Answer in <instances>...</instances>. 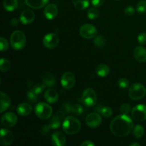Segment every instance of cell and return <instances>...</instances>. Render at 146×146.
Wrapping results in <instances>:
<instances>
[{"label": "cell", "mask_w": 146, "mask_h": 146, "mask_svg": "<svg viewBox=\"0 0 146 146\" xmlns=\"http://www.w3.org/2000/svg\"><path fill=\"white\" fill-rule=\"evenodd\" d=\"M118 86L121 89H125L129 86V81L125 77H122L118 79Z\"/></svg>", "instance_id": "cell-33"}, {"label": "cell", "mask_w": 146, "mask_h": 146, "mask_svg": "<svg viewBox=\"0 0 146 146\" xmlns=\"http://www.w3.org/2000/svg\"><path fill=\"white\" fill-rule=\"evenodd\" d=\"M145 94V87L141 83H134L129 87L128 96L133 101H138L142 99Z\"/></svg>", "instance_id": "cell-4"}, {"label": "cell", "mask_w": 146, "mask_h": 146, "mask_svg": "<svg viewBox=\"0 0 146 146\" xmlns=\"http://www.w3.org/2000/svg\"><path fill=\"white\" fill-rule=\"evenodd\" d=\"M74 7L78 10H84L89 6V0H72Z\"/></svg>", "instance_id": "cell-26"}, {"label": "cell", "mask_w": 146, "mask_h": 146, "mask_svg": "<svg viewBox=\"0 0 146 146\" xmlns=\"http://www.w3.org/2000/svg\"><path fill=\"white\" fill-rule=\"evenodd\" d=\"M131 115L137 121H144L146 120V105L139 104L133 107L131 111Z\"/></svg>", "instance_id": "cell-8"}, {"label": "cell", "mask_w": 146, "mask_h": 146, "mask_svg": "<svg viewBox=\"0 0 146 146\" xmlns=\"http://www.w3.org/2000/svg\"><path fill=\"white\" fill-rule=\"evenodd\" d=\"M138 41L141 45L146 44V32H141L138 36Z\"/></svg>", "instance_id": "cell-40"}, {"label": "cell", "mask_w": 146, "mask_h": 146, "mask_svg": "<svg viewBox=\"0 0 146 146\" xmlns=\"http://www.w3.org/2000/svg\"><path fill=\"white\" fill-rule=\"evenodd\" d=\"M51 129V126L49 125V124L48 125H43L42 128H41V130H40V132H41V133L43 135H47L48 133H49L50 132V130Z\"/></svg>", "instance_id": "cell-41"}, {"label": "cell", "mask_w": 146, "mask_h": 146, "mask_svg": "<svg viewBox=\"0 0 146 146\" xmlns=\"http://www.w3.org/2000/svg\"><path fill=\"white\" fill-rule=\"evenodd\" d=\"M34 112L36 116L41 120L48 119L51 118L53 109L50 105L44 102H40L34 108Z\"/></svg>", "instance_id": "cell-5"}, {"label": "cell", "mask_w": 146, "mask_h": 146, "mask_svg": "<svg viewBox=\"0 0 146 146\" xmlns=\"http://www.w3.org/2000/svg\"><path fill=\"white\" fill-rule=\"evenodd\" d=\"M79 34L83 38L86 39L95 38L98 34V30L96 27L91 24H83L79 29Z\"/></svg>", "instance_id": "cell-7"}, {"label": "cell", "mask_w": 146, "mask_h": 146, "mask_svg": "<svg viewBox=\"0 0 146 146\" xmlns=\"http://www.w3.org/2000/svg\"><path fill=\"white\" fill-rule=\"evenodd\" d=\"M18 118L12 112H7L1 116V125L5 128H12L17 124Z\"/></svg>", "instance_id": "cell-11"}, {"label": "cell", "mask_w": 146, "mask_h": 146, "mask_svg": "<svg viewBox=\"0 0 146 146\" xmlns=\"http://www.w3.org/2000/svg\"><path fill=\"white\" fill-rule=\"evenodd\" d=\"M62 128L65 133L72 135L79 132L81 128V124L78 118L74 116H67L63 121Z\"/></svg>", "instance_id": "cell-2"}, {"label": "cell", "mask_w": 146, "mask_h": 146, "mask_svg": "<svg viewBox=\"0 0 146 146\" xmlns=\"http://www.w3.org/2000/svg\"><path fill=\"white\" fill-rule=\"evenodd\" d=\"M45 86H46L44 85V84H37L33 87L32 90L36 93V94H37L38 95V94H41V93L44 91V89H45Z\"/></svg>", "instance_id": "cell-39"}, {"label": "cell", "mask_w": 146, "mask_h": 146, "mask_svg": "<svg viewBox=\"0 0 146 146\" xmlns=\"http://www.w3.org/2000/svg\"><path fill=\"white\" fill-rule=\"evenodd\" d=\"M71 108H72V106L71 105L70 103L64 102L61 105V111L64 112L65 114L70 113H71Z\"/></svg>", "instance_id": "cell-37"}, {"label": "cell", "mask_w": 146, "mask_h": 146, "mask_svg": "<svg viewBox=\"0 0 146 146\" xmlns=\"http://www.w3.org/2000/svg\"><path fill=\"white\" fill-rule=\"evenodd\" d=\"M81 101L86 106H94L97 102L96 93L93 88H86L83 92L82 96H81Z\"/></svg>", "instance_id": "cell-6"}, {"label": "cell", "mask_w": 146, "mask_h": 146, "mask_svg": "<svg viewBox=\"0 0 146 146\" xmlns=\"http://www.w3.org/2000/svg\"><path fill=\"white\" fill-rule=\"evenodd\" d=\"M94 44L96 47L102 48V47L105 46L106 44V40L105 39V38H104L103 36H96L94 38Z\"/></svg>", "instance_id": "cell-28"}, {"label": "cell", "mask_w": 146, "mask_h": 146, "mask_svg": "<svg viewBox=\"0 0 146 146\" xmlns=\"http://www.w3.org/2000/svg\"><path fill=\"white\" fill-rule=\"evenodd\" d=\"M133 56L138 62L144 63L146 61V48L142 46H136L133 50Z\"/></svg>", "instance_id": "cell-17"}, {"label": "cell", "mask_w": 146, "mask_h": 146, "mask_svg": "<svg viewBox=\"0 0 146 146\" xmlns=\"http://www.w3.org/2000/svg\"><path fill=\"white\" fill-rule=\"evenodd\" d=\"M102 123V117L98 113H91L86 118V123L91 128H96Z\"/></svg>", "instance_id": "cell-12"}, {"label": "cell", "mask_w": 146, "mask_h": 146, "mask_svg": "<svg viewBox=\"0 0 146 146\" xmlns=\"http://www.w3.org/2000/svg\"><path fill=\"white\" fill-rule=\"evenodd\" d=\"M95 143L91 141H85L81 144V146H94Z\"/></svg>", "instance_id": "cell-45"}, {"label": "cell", "mask_w": 146, "mask_h": 146, "mask_svg": "<svg viewBox=\"0 0 146 146\" xmlns=\"http://www.w3.org/2000/svg\"><path fill=\"white\" fill-rule=\"evenodd\" d=\"M59 43V37L56 34L50 33L44 36L43 38V44L44 46L49 49L56 48Z\"/></svg>", "instance_id": "cell-10"}, {"label": "cell", "mask_w": 146, "mask_h": 146, "mask_svg": "<svg viewBox=\"0 0 146 146\" xmlns=\"http://www.w3.org/2000/svg\"><path fill=\"white\" fill-rule=\"evenodd\" d=\"M51 143L55 146H64L66 143V138L61 132H55L51 135Z\"/></svg>", "instance_id": "cell-15"}, {"label": "cell", "mask_w": 146, "mask_h": 146, "mask_svg": "<svg viewBox=\"0 0 146 146\" xmlns=\"http://www.w3.org/2000/svg\"><path fill=\"white\" fill-rule=\"evenodd\" d=\"M42 83L47 87H54L56 84L55 76L52 73H45L42 76Z\"/></svg>", "instance_id": "cell-22"}, {"label": "cell", "mask_w": 146, "mask_h": 146, "mask_svg": "<svg viewBox=\"0 0 146 146\" xmlns=\"http://www.w3.org/2000/svg\"><path fill=\"white\" fill-rule=\"evenodd\" d=\"M131 106L128 103H123L120 106V111H121L122 114H126V115H128L131 112Z\"/></svg>", "instance_id": "cell-36"}, {"label": "cell", "mask_w": 146, "mask_h": 146, "mask_svg": "<svg viewBox=\"0 0 146 146\" xmlns=\"http://www.w3.org/2000/svg\"><path fill=\"white\" fill-rule=\"evenodd\" d=\"M27 100L29 101V102L30 104H36L38 100V94H36L33 90H31V91H29L28 93H27Z\"/></svg>", "instance_id": "cell-29"}, {"label": "cell", "mask_w": 146, "mask_h": 146, "mask_svg": "<svg viewBox=\"0 0 146 146\" xmlns=\"http://www.w3.org/2000/svg\"><path fill=\"white\" fill-rule=\"evenodd\" d=\"M0 46H1V49L0 51L1 52H4V51H7L9 48V43L7 40L5 38L1 36L0 38Z\"/></svg>", "instance_id": "cell-38"}, {"label": "cell", "mask_w": 146, "mask_h": 146, "mask_svg": "<svg viewBox=\"0 0 146 146\" xmlns=\"http://www.w3.org/2000/svg\"><path fill=\"white\" fill-rule=\"evenodd\" d=\"M11 68V63L7 58H1L0 61V70L2 72H7Z\"/></svg>", "instance_id": "cell-27"}, {"label": "cell", "mask_w": 146, "mask_h": 146, "mask_svg": "<svg viewBox=\"0 0 146 146\" xmlns=\"http://www.w3.org/2000/svg\"><path fill=\"white\" fill-rule=\"evenodd\" d=\"M96 72L98 76L101 78H105L108 76L110 74V68L107 64H98L96 68Z\"/></svg>", "instance_id": "cell-23"}, {"label": "cell", "mask_w": 146, "mask_h": 146, "mask_svg": "<svg viewBox=\"0 0 146 146\" xmlns=\"http://www.w3.org/2000/svg\"><path fill=\"white\" fill-rule=\"evenodd\" d=\"M84 112V108L79 104H75V105L72 106V108H71V113H74V115H79L83 113Z\"/></svg>", "instance_id": "cell-34"}, {"label": "cell", "mask_w": 146, "mask_h": 146, "mask_svg": "<svg viewBox=\"0 0 146 146\" xmlns=\"http://www.w3.org/2000/svg\"><path fill=\"white\" fill-rule=\"evenodd\" d=\"M11 106V100L7 94L4 93L3 91L1 92V109L0 113H3L8 109Z\"/></svg>", "instance_id": "cell-24"}, {"label": "cell", "mask_w": 146, "mask_h": 146, "mask_svg": "<svg viewBox=\"0 0 146 146\" xmlns=\"http://www.w3.org/2000/svg\"><path fill=\"white\" fill-rule=\"evenodd\" d=\"M87 16L89 19H96L99 17V11L96 8H90L87 11Z\"/></svg>", "instance_id": "cell-31"}, {"label": "cell", "mask_w": 146, "mask_h": 146, "mask_svg": "<svg viewBox=\"0 0 146 146\" xmlns=\"http://www.w3.org/2000/svg\"><path fill=\"white\" fill-rule=\"evenodd\" d=\"M137 11L141 14H143L146 12V1L145 0H142L140 1L137 4L136 7Z\"/></svg>", "instance_id": "cell-35"}, {"label": "cell", "mask_w": 146, "mask_h": 146, "mask_svg": "<svg viewBox=\"0 0 146 146\" xmlns=\"http://www.w3.org/2000/svg\"><path fill=\"white\" fill-rule=\"evenodd\" d=\"M44 14L47 19H54L58 14V8L54 4H48L44 9Z\"/></svg>", "instance_id": "cell-16"}, {"label": "cell", "mask_w": 146, "mask_h": 146, "mask_svg": "<svg viewBox=\"0 0 146 146\" xmlns=\"http://www.w3.org/2000/svg\"><path fill=\"white\" fill-rule=\"evenodd\" d=\"M116 1H119V0H116Z\"/></svg>", "instance_id": "cell-47"}, {"label": "cell", "mask_w": 146, "mask_h": 146, "mask_svg": "<svg viewBox=\"0 0 146 146\" xmlns=\"http://www.w3.org/2000/svg\"><path fill=\"white\" fill-rule=\"evenodd\" d=\"M64 116H65V113L61 111L57 112L49 121V125L51 126V129H57L59 128L61 123V120L63 118H65Z\"/></svg>", "instance_id": "cell-18"}, {"label": "cell", "mask_w": 146, "mask_h": 146, "mask_svg": "<svg viewBox=\"0 0 146 146\" xmlns=\"http://www.w3.org/2000/svg\"><path fill=\"white\" fill-rule=\"evenodd\" d=\"M3 7L6 11H13L18 7V1L17 0H4Z\"/></svg>", "instance_id": "cell-25"}, {"label": "cell", "mask_w": 146, "mask_h": 146, "mask_svg": "<svg viewBox=\"0 0 146 146\" xmlns=\"http://www.w3.org/2000/svg\"><path fill=\"white\" fill-rule=\"evenodd\" d=\"M76 84V77L73 73L66 71L61 76V84L66 90L71 89Z\"/></svg>", "instance_id": "cell-9"}, {"label": "cell", "mask_w": 146, "mask_h": 146, "mask_svg": "<svg viewBox=\"0 0 146 146\" xmlns=\"http://www.w3.org/2000/svg\"><path fill=\"white\" fill-rule=\"evenodd\" d=\"M9 24H10V25H11V27H17V26L19 24V20L17 19V18L11 19L10 20V21H9Z\"/></svg>", "instance_id": "cell-44"}, {"label": "cell", "mask_w": 146, "mask_h": 146, "mask_svg": "<svg viewBox=\"0 0 146 146\" xmlns=\"http://www.w3.org/2000/svg\"><path fill=\"white\" fill-rule=\"evenodd\" d=\"M35 14L31 9H24L20 14L19 19L21 24H29L34 21Z\"/></svg>", "instance_id": "cell-14"}, {"label": "cell", "mask_w": 146, "mask_h": 146, "mask_svg": "<svg viewBox=\"0 0 146 146\" xmlns=\"http://www.w3.org/2000/svg\"><path fill=\"white\" fill-rule=\"evenodd\" d=\"M124 13L127 16H133L135 13V9L132 6H128L124 9Z\"/></svg>", "instance_id": "cell-42"}, {"label": "cell", "mask_w": 146, "mask_h": 146, "mask_svg": "<svg viewBox=\"0 0 146 146\" xmlns=\"http://www.w3.org/2000/svg\"><path fill=\"white\" fill-rule=\"evenodd\" d=\"M44 98L48 104H56L58 100V94L56 90L50 88L44 93Z\"/></svg>", "instance_id": "cell-19"}, {"label": "cell", "mask_w": 146, "mask_h": 146, "mask_svg": "<svg viewBox=\"0 0 146 146\" xmlns=\"http://www.w3.org/2000/svg\"><path fill=\"white\" fill-rule=\"evenodd\" d=\"M17 111L21 116H27L32 112V107L27 103H21L17 106Z\"/></svg>", "instance_id": "cell-20"}, {"label": "cell", "mask_w": 146, "mask_h": 146, "mask_svg": "<svg viewBox=\"0 0 146 146\" xmlns=\"http://www.w3.org/2000/svg\"><path fill=\"white\" fill-rule=\"evenodd\" d=\"M144 134V128L141 125H137L133 128V135L135 138H141Z\"/></svg>", "instance_id": "cell-30"}, {"label": "cell", "mask_w": 146, "mask_h": 146, "mask_svg": "<svg viewBox=\"0 0 146 146\" xmlns=\"http://www.w3.org/2000/svg\"><path fill=\"white\" fill-rule=\"evenodd\" d=\"M91 4L95 7H100L104 4L105 0H91Z\"/></svg>", "instance_id": "cell-43"}, {"label": "cell", "mask_w": 146, "mask_h": 146, "mask_svg": "<svg viewBox=\"0 0 146 146\" xmlns=\"http://www.w3.org/2000/svg\"><path fill=\"white\" fill-rule=\"evenodd\" d=\"M49 0H25V3L29 7L34 9H39L45 7Z\"/></svg>", "instance_id": "cell-21"}, {"label": "cell", "mask_w": 146, "mask_h": 146, "mask_svg": "<svg viewBox=\"0 0 146 146\" xmlns=\"http://www.w3.org/2000/svg\"><path fill=\"white\" fill-rule=\"evenodd\" d=\"M130 146H141V144L138 143H133L130 144Z\"/></svg>", "instance_id": "cell-46"}, {"label": "cell", "mask_w": 146, "mask_h": 146, "mask_svg": "<svg viewBox=\"0 0 146 146\" xmlns=\"http://www.w3.org/2000/svg\"><path fill=\"white\" fill-rule=\"evenodd\" d=\"M133 121L126 114L116 116L110 124V130L113 135L117 137H125L133 130Z\"/></svg>", "instance_id": "cell-1"}, {"label": "cell", "mask_w": 146, "mask_h": 146, "mask_svg": "<svg viewBox=\"0 0 146 146\" xmlns=\"http://www.w3.org/2000/svg\"><path fill=\"white\" fill-rule=\"evenodd\" d=\"M27 38L25 34L20 30H16L10 36V44L13 49L19 51L23 49L26 45Z\"/></svg>", "instance_id": "cell-3"}, {"label": "cell", "mask_w": 146, "mask_h": 146, "mask_svg": "<svg viewBox=\"0 0 146 146\" xmlns=\"http://www.w3.org/2000/svg\"><path fill=\"white\" fill-rule=\"evenodd\" d=\"M104 118H110L113 115V110L110 107H103L99 111Z\"/></svg>", "instance_id": "cell-32"}, {"label": "cell", "mask_w": 146, "mask_h": 146, "mask_svg": "<svg viewBox=\"0 0 146 146\" xmlns=\"http://www.w3.org/2000/svg\"><path fill=\"white\" fill-rule=\"evenodd\" d=\"M14 141V135L11 131L1 128L0 131V144L4 146L11 145Z\"/></svg>", "instance_id": "cell-13"}]
</instances>
